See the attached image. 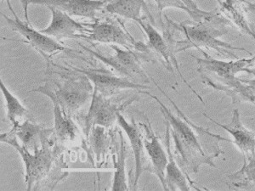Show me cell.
I'll use <instances>...</instances> for the list:
<instances>
[{
	"mask_svg": "<svg viewBox=\"0 0 255 191\" xmlns=\"http://www.w3.org/2000/svg\"><path fill=\"white\" fill-rule=\"evenodd\" d=\"M154 84L171 102L177 111L175 116L159 98L149 92L146 94L158 103L160 111L165 119V122L169 125L175 153L179 158L178 162L183 171L190 175V174H197L201 166L208 165L216 168L215 158L224 154L220 143L222 141L233 143V141L232 139L212 133L207 128L194 124L174 104L167 94L162 91L158 84L156 82H154Z\"/></svg>",
	"mask_w": 255,
	"mask_h": 191,
	"instance_id": "cell-1",
	"label": "cell"
},
{
	"mask_svg": "<svg viewBox=\"0 0 255 191\" xmlns=\"http://www.w3.org/2000/svg\"><path fill=\"white\" fill-rule=\"evenodd\" d=\"M203 58L194 57L198 64L197 72L200 73L203 84L218 91H222L232 98V104L251 103L255 104V96L250 87L236 77L245 72L255 61V55L250 59L237 61H222L213 58L205 50H201Z\"/></svg>",
	"mask_w": 255,
	"mask_h": 191,
	"instance_id": "cell-2",
	"label": "cell"
},
{
	"mask_svg": "<svg viewBox=\"0 0 255 191\" xmlns=\"http://www.w3.org/2000/svg\"><path fill=\"white\" fill-rule=\"evenodd\" d=\"M49 66L62 71L55 72L47 68L46 74L58 75V80L54 79L45 80L44 85L32 90L31 92L43 94L50 98L52 103H57L68 116L75 115L92 98L93 84L84 74L54 63L53 61L47 63V67Z\"/></svg>",
	"mask_w": 255,
	"mask_h": 191,
	"instance_id": "cell-3",
	"label": "cell"
},
{
	"mask_svg": "<svg viewBox=\"0 0 255 191\" xmlns=\"http://www.w3.org/2000/svg\"><path fill=\"white\" fill-rule=\"evenodd\" d=\"M167 23L174 31H180L185 35L186 38L183 40L176 41L175 52H182L186 49H194L199 50H214L226 58L238 59L236 50L253 55L250 50L233 46L220 39L221 37L228 33V27L232 26L229 20L224 16L217 20H202V21H183L180 23L174 22L165 16Z\"/></svg>",
	"mask_w": 255,
	"mask_h": 191,
	"instance_id": "cell-4",
	"label": "cell"
},
{
	"mask_svg": "<svg viewBox=\"0 0 255 191\" xmlns=\"http://www.w3.org/2000/svg\"><path fill=\"white\" fill-rule=\"evenodd\" d=\"M50 137H47L40 149L32 153L20 145L14 135L5 133L0 136L1 142L15 148L23 161L27 191H37L38 186L44 185L45 180L51 175V172L57 171L55 165L58 163L62 148L56 143L55 139Z\"/></svg>",
	"mask_w": 255,
	"mask_h": 191,
	"instance_id": "cell-5",
	"label": "cell"
},
{
	"mask_svg": "<svg viewBox=\"0 0 255 191\" xmlns=\"http://www.w3.org/2000/svg\"><path fill=\"white\" fill-rule=\"evenodd\" d=\"M82 49L89 53L99 61L106 64L112 69L116 71L121 77L127 78L132 81L150 83L148 76L142 68V62H156L155 55L151 53L140 52L133 49H125L119 45H110L114 55H103L94 49H89L83 44H79Z\"/></svg>",
	"mask_w": 255,
	"mask_h": 191,
	"instance_id": "cell-6",
	"label": "cell"
},
{
	"mask_svg": "<svg viewBox=\"0 0 255 191\" xmlns=\"http://www.w3.org/2000/svg\"><path fill=\"white\" fill-rule=\"evenodd\" d=\"M122 21L120 18L113 15V18L104 20L97 18L91 23H84L86 26V32L83 39L98 44H114L125 49L153 54L146 44L134 40Z\"/></svg>",
	"mask_w": 255,
	"mask_h": 191,
	"instance_id": "cell-7",
	"label": "cell"
},
{
	"mask_svg": "<svg viewBox=\"0 0 255 191\" xmlns=\"http://www.w3.org/2000/svg\"><path fill=\"white\" fill-rule=\"evenodd\" d=\"M137 23L139 24L143 32H145V36L147 38V45L151 52L156 54L157 56H159L160 61L162 62L167 69L174 73V68L177 70V72L180 73V77L184 83L188 86L189 89L196 95L197 98L200 99L203 103V99L195 91L194 89L191 87L188 82L184 78L182 73L180 72V66L177 61L176 52H175V44L176 40H174L173 37V29L169 25L165 24V26L162 28V34H161L152 25L150 21L145 20V18L142 17Z\"/></svg>",
	"mask_w": 255,
	"mask_h": 191,
	"instance_id": "cell-8",
	"label": "cell"
},
{
	"mask_svg": "<svg viewBox=\"0 0 255 191\" xmlns=\"http://www.w3.org/2000/svg\"><path fill=\"white\" fill-rule=\"evenodd\" d=\"M1 15L5 19L7 23L12 31L16 32L23 38L22 42L25 44H29L30 46L44 57L46 63L52 61V56L58 55L60 53H66L67 55H72L74 57V49H68L63 44L59 43L58 41L42 33L39 30L35 29L31 24L26 22V20H20V18H11L7 16L3 13Z\"/></svg>",
	"mask_w": 255,
	"mask_h": 191,
	"instance_id": "cell-9",
	"label": "cell"
},
{
	"mask_svg": "<svg viewBox=\"0 0 255 191\" xmlns=\"http://www.w3.org/2000/svg\"><path fill=\"white\" fill-rule=\"evenodd\" d=\"M137 98H128L127 100L113 99L105 97L94 90L91 98V104L87 115L84 119V133L88 137L90 129L93 126H102L109 128L118 122L120 112L128 105H130Z\"/></svg>",
	"mask_w": 255,
	"mask_h": 191,
	"instance_id": "cell-10",
	"label": "cell"
},
{
	"mask_svg": "<svg viewBox=\"0 0 255 191\" xmlns=\"http://www.w3.org/2000/svg\"><path fill=\"white\" fill-rule=\"evenodd\" d=\"M69 68L86 76L93 84L94 90L108 98L118 96L121 91L126 90H137L140 94L146 95V90L149 89L146 84H139L124 77H117L108 70L80 69L72 66H69Z\"/></svg>",
	"mask_w": 255,
	"mask_h": 191,
	"instance_id": "cell-11",
	"label": "cell"
},
{
	"mask_svg": "<svg viewBox=\"0 0 255 191\" xmlns=\"http://www.w3.org/2000/svg\"><path fill=\"white\" fill-rule=\"evenodd\" d=\"M20 2L23 7L25 20L28 23L27 9L30 4L54 7L71 16L86 17L92 20L97 19V15L104 10L106 5V0H20Z\"/></svg>",
	"mask_w": 255,
	"mask_h": 191,
	"instance_id": "cell-12",
	"label": "cell"
},
{
	"mask_svg": "<svg viewBox=\"0 0 255 191\" xmlns=\"http://www.w3.org/2000/svg\"><path fill=\"white\" fill-rule=\"evenodd\" d=\"M52 18L49 26L39 30L42 33L49 36L55 40L61 42L63 39H83L86 32V26L73 20L66 12L49 7Z\"/></svg>",
	"mask_w": 255,
	"mask_h": 191,
	"instance_id": "cell-13",
	"label": "cell"
},
{
	"mask_svg": "<svg viewBox=\"0 0 255 191\" xmlns=\"http://www.w3.org/2000/svg\"><path fill=\"white\" fill-rule=\"evenodd\" d=\"M203 115L206 116L209 121L223 128L224 130L228 132L232 135L234 139L232 140V144H234L242 152L244 156V161L255 156V133L244 127V125L241 121L240 113L238 110H233L232 120L229 123L226 124H221L205 113Z\"/></svg>",
	"mask_w": 255,
	"mask_h": 191,
	"instance_id": "cell-14",
	"label": "cell"
},
{
	"mask_svg": "<svg viewBox=\"0 0 255 191\" xmlns=\"http://www.w3.org/2000/svg\"><path fill=\"white\" fill-rule=\"evenodd\" d=\"M8 133L14 135L25 149L33 153L40 149L47 137L54 135V128H44L34 121L26 119L22 123L18 122L12 125L11 130Z\"/></svg>",
	"mask_w": 255,
	"mask_h": 191,
	"instance_id": "cell-15",
	"label": "cell"
},
{
	"mask_svg": "<svg viewBox=\"0 0 255 191\" xmlns=\"http://www.w3.org/2000/svg\"><path fill=\"white\" fill-rule=\"evenodd\" d=\"M165 146L168 152V164L166 167L165 182L166 191H188L191 188L199 191L195 187V183L189 175L183 171L179 162H177L172 152L171 133L169 125L166 122Z\"/></svg>",
	"mask_w": 255,
	"mask_h": 191,
	"instance_id": "cell-16",
	"label": "cell"
},
{
	"mask_svg": "<svg viewBox=\"0 0 255 191\" xmlns=\"http://www.w3.org/2000/svg\"><path fill=\"white\" fill-rule=\"evenodd\" d=\"M118 124L122 127L127 134L128 139L130 143L131 148L133 150V156H134V162H135V174H134V182H133V190L136 191L138 182L139 178L141 176L143 172L145 171V137L143 136L142 133L140 131L139 126L134 122H128L127 120L119 114L118 117Z\"/></svg>",
	"mask_w": 255,
	"mask_h": 191,
	"instance_id": "cell-17",
	"label": "cell"
},
{
	"mask_svg": "<svg viewBox=\"0 0 255 191\" xmlns=\"http://www.w3.org/2000/svg\"><path fill=\"white\" fill-rule=\"evenodd\" d=\"M220 12L243 34L250 36L255 41V30L250 22L244 0H217Z\"/></svg>",
	"mask_w": 255,
	"mask_h": 191,
	"instance_id": "cell-18",
	"label": "cell"
},
{
	"mask_svg": "<svg viewBox=\"0 0 255 191\" xmlns=\"http://www.w3.org/2000/svg\"><path fill=\"white\" fill-rule=\"evenodd\" d=\"M146 136L145 137V149L148 158L151 161V170L162 184L163 190L166 191L165 172L168 164V152L164 149L159 138L155 135L151 126L146 127Z\"/></svg>",
	"mask_w": 255,
	"mask_h": 191,
	"instance_id": "cell-19",
	"label": "cell"
},
{
	"mask_svg": "<svg viewBox=\"0 0 255 191\" xmlns=\"http://www.w3.org/2000/svg\"><path fill=\"white\" fill-rule=\"evenodd\" d=\"M54 106V137L59 145H70L78 144L81 139L79 127L72 120L57 103H53Z\"/></svg>",
	"mask_w": 255,
	"mask_h": 191,
	"instance_id": "cell-20",
	"label": "cell"
},
{
	"mask_svg": "<svg viewBox=\"0 0 255 191\" xmlns=\"http://www.w3.org/2000/svg\"><path fill=\"white\" fill-rule=\"evenodd\" d=\"M147 13L150 22H153L154 18L149 11L145 0H106L104 11L111 15L125 18L138 22L141 20V10Z\"/></svg>",
	"mask_w": 255,
	"mask_h": 191,
	"instance_id": "cell-21",
	"label": "cell"
},
{
	"mask_svg": "<svg viewBox=\"0 0 255 191\" xmlns=\"http://www.w3.org/2000/svg\"><path fill=\"white\" fill-rule=\"evenodd\" d=\"M230 190L249 191L255 187V156L244 161L240 170L227 176Z\"/></svg>",
	"mask_w": 255,
	"mask_h": 191,
	"instance_id": "cell-22",
	"label": "cell"
},
{
	"mask_svg": "<svg viewBox=\"0 0 255 191\" xmlns=\"http://www.w3.org/2000/svg\"><path fill=\"white\" fill-rule=\"evenodd\" d=\"M0 89L5 98L6 108H7V116L12 125L16 122H20V119H30L34 121L32 114L24 106L22 103L9 91V89L6 87L2 80H0Z\"/></svg>",
	"mask_w": 255,
	"mask_h": 191,
	"instance_id": "cell-23",
	"label": "cell"
},
{
	"mask_svg": "<svg viewBox=\"0 0 255 191\" xmlns=\"http://www.w3.org/2000/svg\"><path fill=\"white\" fill-rule=\"evenodd\" d=\"M126 158L127 150L125 147V139L120 133V148L117 158H114V176H113L112 191H128L127 178H126Z\"/></svg>",
	"mask_w": 255,
	"mask_h": 191,
	"instance_id": "cell-24",
	"label": "cell"
},
{
	"mask_svg": "<svg viewBox=\"0 0 255 191\" xmlns=\"http://www.w3.org/2000/svg\"><path fill=\"white\" fill-rule=\"evenodd\" d=\"M87 138L90 139L91 150L96 155V159L99 162H102L106 157V153L110 144L109 136L106 133V127L93 126Z\"/></svg>",
	"mask_w": 255,
	"mask_h": 191,
	"instance_id": "cell-25",
	"label": "cell"
},
{
	"mask_svg": "<svg viewBox=\"0 0 255 191\" xmlns=\"http://www.w3.org/2000/svg\"><path fill=\"white\" fill-rule=\"evenodd\" d=\"M155 3H157V9H158V15L160 16V20H162V14L163 9L166 8H175V9H181L183 11L186 12L193 21H202V20H217L221 17V13L218 12L219 9H216L215 10H212V13L209 16H201L196 14L195 12L192 11L189 9L188 7L183 3L182 0H154Z\"/></svg>",
	"mask_w": 255,
	"mask_h": 191,
	"instance_id": "cell-26",
	"label": "cell"
},
{
	"mask_svg": "<svg viewBox=\"0 0 255 191\" xmlns=\"http://www.w3.org/2000/svg\"><path fill=\"white\" fill-rule=\"evenodd\" d=\"M247 73H250L251 75L254 76L253 79H242L241 81L242 83L248 85L250 87V90L252 91L254 96H255V61H253L252 64L250 65V67H248V71Z\"/></svg>",
	"mask_w": 255,
	"mask_h": 191,
	"instance_id": "cell-27",
	"label": "cell"
},
{
	"mask_svg": "<svg viewBox=\"0 0 255 191\" xmlns=\"http://www.w3.org/2000/svg\"><path fill=\"white\" fill-rule=\"evenodd\" d=\"M183 3H185L189 9L195 12L196 14L201 16H209L211 14L212 11H204L202 9L198 8V6L197 5V3H195L194 0H182Z\"/></svg>",
	"mask_w": 255,
	"mask_h": 191,
	"instance_id": "cell-28",
	"label": "cell"
},
{
	"mask_svg": "<svg viewBox=\"0 0 255 191\" xmlns=\"http://www.w3.org/2000/svg\"><path fill=\"white\" fill-rule=\"evenodd\" d=\"M244 2L245 3L248 12L255 17V3L250 2L249 0H244Z\"/></svg>",
	"mask_w": 255,
	"mask_h": 191,
	"instance_id": "cell-29",
	"label": "cell"
},
{
	"mask_svg": "<svg viewBox=\"0 0 255 191\" xmlns=\"http://www.w3.org/2000/svg\"><path fill=\"white\" fill-rule=\"evenodd\" d=\"M1 1H2V2H3V1H5L6 3H7V5H8V8H9V10L11 11L12 14L14 15V18H17L18 16L16 15V14H15V10L13 9V7H12L10 1H9V0H1Z\"/></svg>",
	"mask_w": 255,
	"mask_h": 191,
	"instance_id": "cell-30",
	"label": "cell"
},
{
	"mask_svg": "<svg viewBox=\"0 0 255 191\" xmlns=\"http://www.w3.org/2000/svg\"><path fill=\"white\" fill-rule=\"evenodd\" d=\"M249 1H250V2H253V3H255V0H249Z\"/></svg>",
	"mask_w": 255,
	"mask_h": 191,
	"instance_id": "cell-31",
	"label": "cell"
},
{
	"mask_svg": "<svg viewBox=\"0 0 255 191\" xmlns=\"http://www.w3.org/2000/svg\"></svg>",
	"mask_w": 255,
	"mask_h": 191,
	"instance_id": "cell-32",
	"label": "cell"
}]
</instances>
